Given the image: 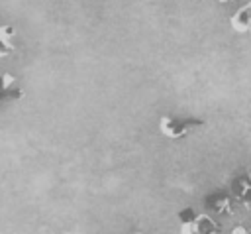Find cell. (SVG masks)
I'll return each instance as SVG.
<instances>
[{"instance_id": "1", "label": "cell", "mask_w": 251, "mask_h": 234, "mask_svg": "<svg viewBox=\"0 0 251 234\" xmlns=\"http://www.w3.org/2000/svg\"><path fill=\"white\" fill-rule=\"evenodd\" d=\"M204 122L196 118H171V116H161L159 118V134L167 140H182L186 134H190L194 128H200Z\"/></svg>"}, {"instance_id": "2", "label": "cell", "mask_w": 251, "mask_h": 234, "mask_svg": "<svg viewBox=\"0 0 251 234\" xmlns=\"http://www.w3.org/2000/svg\"><path fill=\"white\" fill-rule=\"evenodd\" d=\"M180 218V234H218V230H206V226H216V222L206 214H196L194 210H182Z\"/></svg>"}, {"instance_id": "3", "label": "cell", "mask_w": 251, "mask_h": 234, "mask_svg": "<svg viewBox=\"0 0 251 234\" xmlns=\"http://www.w3.org/2000/svg\"><path fill=\"white\" fill-rule=\"evenodd\" d=\"M229 28L235 33H251V0L241 4L229 16Z\"/></svg>"}, {"instance_id": "4", "label": "cell", "mask_w": 251, "mask_h": 234, "mask_svg": "<svg viewBox=\"0 0 251 234\" xmlns=\"http://www.w3.org/2000/svg\"><path fill=\"white\" fill-rule=\"evenodd\" d=\"M22 96H24V90L18 85L16 77L10 75V73H2L0 75V104L6 102V100L22 98Z\"/></svg>"}, {"instance_id": "5", "label": "cell", "mask_w": 251, "mask_h": 234, "mask_svg": "<svg viewBox=\"0 0 251 234\" xmlns=\"http://www.w3.org/2000/svg\"><path fill=\"white\" fill-rule=\"evenodd\" d=\"M206 203H208V206H210L212 210H216V212H220V214H231V212H233V203H231V199H229L227 195H224V193H216V195L206 197Z\"/></svg>"}, {"instance_id": "6", "label": "cell", "mask_w": 251, "mask_h": 234, "mask_svg": "<svg viewBox=\"0 0 251 234\" xmlns=\"http://www.w3.org/2000/svg\"><path fill=\"white\" fill-rule=\"evenodd\" d=\"M233 195L243 205H249L251 203V181H249V177L235 179V183H233Z\"/></svg>"}, {"instance_id": "7", "label": "cell", "mask_w": 251, "mask_h": 234, "mask_svg": "<svg viewBox=\"0 0 251 234\" xmlns=\"http://www.w3.org/2000/svg\"><path fill=\"white\" fill-rule=\"evenodd\" d=\"M14 37H16V29H14V26L2 24V26H0V49L6 51L8 55L14 53V49H16V45H14Z\"/></svg>"}, {"instance_id": "8", "label": "cell", "mask_w": 251, "mask_h": 234, "mask_svg": "<svg viewBox=\"0 0 251 234\" xmlns=\"http://www.w3.org/2000/svg\"><path fill=\"white\" fill-rule=\"evenodd\" d=\"M231 234H251V230L249 228H243V226H237V228H233Z\"/></svg>"}, {"instance_id": "9", "label": "cell", "mask_w": 251, "mask_h": 234, "mask_svg": "<svg viewBox=\"0 0 251 234\" xmlns=\"http://www.w3.org/2000/svg\"><path fill=\"white\" fill-rule=\"evenodd\" d=\"M220 4H227V2H231V0H218Z\"/></svg>"}, {"instance_id": "10", "label": "cell", "mask_w": 251, "mask_h": 234, "mask_svg": "<svg viewBox=\"0 0 251 234\" xmlns=\"http://www.w3.org/2000/svg\"><path fill=\"white\" fill-rule=\"evenodd\" d=\"M247 177H249V181H251V167L247 169Z\"/></svg>"}]
</instances>
